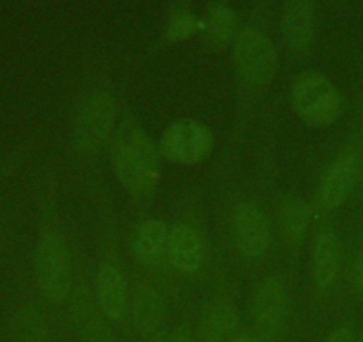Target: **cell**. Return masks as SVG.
<instances>
[{
    "mask_svg": "<svg viewBox=\"0 0 363 342\" xmlns=\"http://www.w3.org/2000/svg\"><path fill=\"white\" fill-rule=\"evenodd\" d=\"M214 148V134L207 125L194 120L171 123L160 138V153L177 164H196Z\"/></svg>",
    "mask_w": 363,
    "mask_h": 342,
    "instance_id": "6",
    "label": "cell"
},
{
    "mask_svg": "<svg viewBox=\"0 0 363 342\" xmlns=\"http://www.w3.org/2000/svg\"><path fill=\"white\" fill-rule=\"evenodd\" d=\"M113 164L121 186L135 198L153 193L160 177V157L150 136L134 120L123 121L113 145Z\"/></svg>",
    "mask_w": 363,
    "mask_h": 342,
    "instance_id": "1",
    "label": "cell"
},
{
    "mask_svg": "<svg viewBox=\"0 0 363 342\" xmlns=\"http://www.w3.org/2000/svg\"><path fill=\"white\" fill-rule=\"evenodd\" d=\"M340 266V244L331 230L320 233L313 246V280L320 289H328L337 278Z\"/></svg>",
    "mask_w": 363,
    "mask_h": 342,
    "instance_id": "15",
    "label": "cell"
},
{
    "mask_svg": "<svg viewBox=\"0 0 363 342\" xmlns=\"http://www.w3.org/2000/svg\"><path fill=\"white\" fill-rule=\"evenodd\" d=\"M358 177V155L354 150H345L328 167L319 189V204L326 211H335L347 200Z\"/></svg>",
    "mask_w": 363,
    "mask_h": 342,
    "instance_id": "9",
    "label": "cell"
},
{
    "mask_svg": "<svg viewBox=\"0 0 363 342\" xmlns=\"http://www.w3.org/2000/svg\"><path fill=\"white\" fill-rule=\"evenodd\" d=\"M232 228L237 250L246 259H260L271 241L269 219L265 218L264 212L257 205L242 202L233 211Z\"/></svg>",
    "mask_w": 363,
    "mask_h": 342,
    "instance_id": "8",
    "label": "cell"
},
{
    "mask_svg": "<svg viewBox=\"0 0 363 342\" xmlns=\"http://www.w3.org/2000/svg\"><path fill=\"white\" fill-rule=\"evenodd\" d=\"M132 319L141 333H152L164 319L162 296L150 285H139L132 302Z\"/></svg>",
    "mask_w": 363,
    "mask_h": 342,
    "instance_id": "16",
    "label": "cell"
},
{
    "mask_svg": "<svg viewBox=\"0 0 363 342\" xmlns=\"http://www.w3.org/2000/svg\"><path fill=\"white\" fill-rule=\"evenodd\" d=\"M96 302L106 317L116 321L127 307V289L120 270L114 264H102L96 275Z\"/></svg>",
    "mask_w": 363,
    "mask_h": 342,
    "instance_id": "12",
    "label": "cell"
},
{
    "mask_svg": "<svg viewBox=\"0 0 363 342\" xmlns=\"http://www.w3.org/2000/svg\"><path fill=\"white\" fill-rule=\"evenodd\" d=\"M169 232L160 219H148L141 223L132 237V255L145 266H155L167 251Z\"/></svg>",
    "mask_w": 363,
    "mask_h": 342,
    "instance_id": "13",
    "label": "cell"
},
{
    "mask_svg": "<svg viewBox=\"0 0 363 342\" xmlns=\"http://www.w3.org/2000/svg\"><path fill=\"white\" fill-rule=\"evenodd\" d=\"M167 259L178 273L189 275L200 270L203 260V244L196 230L189 225H177L167 239Z\"/></svg>",
    "mask_w": 363,
    "mask_h": 342,
    "instance_id": "10",
    "label": "cell"
},
{
    "mask_svg": "<svg viewBox=\"0 0 363 342\" xmlns=\"http://www.w3.org/2000/svg\"><path fill=\"white\" fill-rule=\"evenodd\" d=\"M235 27V18H233L232 9L223 4H214L208 9L207 20L201 26V36H203L205 47L211 50L225 47L230 41Z\"/></svg>",
    "mask_w": 363,
    "mask_h": 342,
    "instance_id": "18",
    "label": "cell"
},
{
    "mask_svg": "<svg viewBox=\"0 0 363 342\" xmlns=\"http://www.w3.org/2000/svg\"><path fill=\"white\" fill-rule=\"evenodd\" d=\"M38 287L52 302H62L72 289V267L65 239L55 230L45 232L34 251Z\"/></svg>",
    "mask_w": 363,
    "mask_h": 342,
    "instance_id": "3",
    "label": "cell"
},
{
    "mask_svg": "<svg viewBox=\"0 0 363 342\" xmlns=\"http://www.w3.org/2000/svg\"><path fill=\"white\" fill-rule=\"evenodd\" d=\"M232 342H258V341H255V338H251V337H239Z\"/></svg>",
    "mask_w": 363,
    "mask_h": 342,
    "instance_id": "26",
    "label": "cell"
},
{
    "mask_svg": "<svg viewBox=\"0 0 363 342\" xmlns=\"http://www.w3.org/2000/svg\"><path fill=\"white\" fill-rule=\"evenodd\" d=\"M326 342H354V333L345 326L337 328L335 331H331L330 337L326 338Z\"/></svg>",
    "mask_w": 363,
    "mask_h": 342,
    "instance_id": "23",
    "label": "cell"
},
{
    "mask_svg": "<svg viewBox=\"0 0 363 342\" xmlns=\"http://www.w3.org/2000/svg\"><path fill=\"white\" fill-rule=\"evenodd\" d=\"M352 282H354L356 291L363 294V251L358 257V260H356L354 271H352Z\"/></svg>",
    "mask_w": 363,
    "mask_h": 342,
    "instance_id": "24",
    "label": "cell"
},
{
    "mask_svg": "<svg viewBox=\"0 0 363 342\" xmlns=\"http://www.w3.org/2000/svg\"><path fill=\"white\" fill-rule=\"evenodd\" d=\"M116 118V104L107 93H95L77 111L72 128L73 146L79 153H93L109 138Z\"/></svg>",
    "mask_w": 363,
    "mask_h": 342,
    "instance_id": "5",
    "label": "cell"
},
{
    "mask_svg": "<svg viewBox=\"0 0 363 342\" xmlns=\"http://www.w3.org/2000/svg\"><path fill=\"white\" fill-rule=\"evenodd\" d=\"M72 312L75 326L87 342H113V335L107 330L86 287H79L73 294Z\"/></svg>",
    "mask_w": 363,
    "mask_h": 342,
    "instance_id": "14",
    "label": "cell"
},
{
    "mask_svg": "<svg viewBox=\"0 0 363 342\" xmlns=\"http://www.w3.org/2000/svg\"><path fill=\"white\" fill-rule=\"evenodd\" d=\"M16 342H43L45 324L34 309H23L15 323Z\"/></svg>",
    "mask_w": 363,
    "mask_h": 342,
    "instance_id": "20",
    "label": "cell"
},
{
    "mask_svg": "<svg viewBox=\"0 0 363 342\" xmlns=\"http://www.w3.org/2000/svg\"><path fill=\"white\" fill-rule=\"evenodd\" d=\"M310 223V209L301 198H287L281 207V225L285 237L292 246H299L305 241Z\"/></svg>",
    "mask_w": 363,
    "mask_h": 342,
    "instance_id": "19",
    "label": "cell"
},
{
    "mask_svg": "<svg viewBox=\"0 0 363 342\" xmlns=\"http://www.w3.org/2000/svg\"><path fill=\"white\" fill-rule=\"evenodd\" d=\"M359 342H363V341H359Z\"/></svg>",
    "mask_w": 363,
    "mask_h": 342,
    "instance_id": "27",
    "label": "cell"
},
{
    "mask_svg": "<svg viewBox=\"0 0 363 342\" xmlns=\"http://www.w3.org/2000/svg\"><path fill=\"white\" fill-rule=\"evenodd\" d=\"M237 314L230 303H214L205 310L200 333L205 342H221L235 330Z\"/></svg>",
    "mask_w": 363,
    "mask_h": 342,
    "instance_id": "17",
    "label": "cell"
},
{
    "mask_svg": "<svg viewBox=\"0 0 363 342\" xmlns=\"http://www.w3.org/2000/svg\"><path fill=\"white\" fill-rule=\"evenodd\" d=\"M284 34L292 50H305L312 43L315 31L312 0H285L284 6Z\"/></svg>",
    "mask_w": 363,
    "mask_h": 342,
    "instance_id": "11",
    "label": "cell"
},
{
    "mask_svg": "<svg viewBox=\"0 0 363 342\" xmlns=\"http://www.w3.org/2000/svg\"><path fill=\"white\" fill-rule=\"evenodd\" d=\"M201 26H203V22L194 18L191 13L187 11L174 13V15L171 16L169 23H167L166 40L167 41L187 40V38H191L193 34H196L198 31H201Z\"/></svg>",
    "mask_w": 363,
    "mask_h": 342,
    "instance_id": "21",
    "label": "cell"
},
{
    "mask_svg": "<svg viewBox=\"0 0 363 342\" xmlns=\"http://www.w3.org/2000/svg\"><path fill=\"white\" fill-rule=\"evenodd\" d=\"M291 100L296 114L312 127L335 123L344 111L338 89L319 72L301 73L292 84Z\"/></svg>",
    "mask_w": 363,
    "mask_h": 342,
    "instance_id": "2",
    "label": "cell"
},
{
    "mask_svg": "<svg viewBox=\"0 0 363 342\" xmlns=\"http://www.w3.org/2000/svg\"><path fill=\"white\" fill-rule=\"evenodd\" d=\"M237 75L250 88H262L271 82L278 59L271 41L255 29H246L237 36L233 47Z\"/></svg>",
    "mask_w": 363,
    "mask_h": 342,
    "instance_id": "4",
    "label": "cell"
},
{
    "mask_svg": "<svg viewBox=\"0 0 363 342\" xmlns=\"http://www.w3.org/2000/svg\"><path fill=\"white\" fill-rule=\"evenodd\" d=\"M26 153H27L26 146H18V148L6 153V155L0 159V186L6 182V180H8L16 170H18L20 162L23 160Z\"/></svg>",
    "mask_w": 363,
    "mask_h": 342,
    "instance_id": "22",
    "label": "cell"
},
{
    "mask_svg": "<svg viewBox=\"0 0 363 342\" xmlns=\"http://www.w3.org/2000/svg\"><path fill=\"white\" fill-rule=\"evenodd\" d=\"M153 342H193L187 333H182V331H174L169 335H159Z\"/></svg>",
    "mask_w": 363,
    "mask_h": 342,
    "instance_id": "25",
    "label": "cell"
},
{
    "mask_svg": "<svg viewBox=\"0 0 363 342\" xmlns=\"http://www.w3.org/2000/svg\"><path fill=\"white\" fill-rule=\"evenodd\" d=\"M287 314V292L280 278L269 277L257 289L253 302V321L264 341H274L280 335Z\"/></svg>",
    "mask_w": 363,
    "mask_h": 342,
    "instance_id": "7",
    "label": "cell"
}]
</instances>
